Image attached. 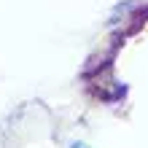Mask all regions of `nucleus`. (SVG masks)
<instances>
[{
    "label": "nucleus",
    "mask_w": 148,
    "mask_h": 148,
    "mask_svg": "<svg viewBox=\"0 0 148 148\" xmlns=\"http://www.w3.org/2000/svg\"><path fill=\"white\" fill-rule=\"evenodd\" d=\"M70 148H89V145H84V143H73Z\"/></svg>",
    "instance_id": "obj_1"
}]
</instances>
